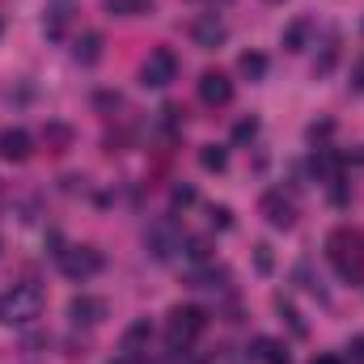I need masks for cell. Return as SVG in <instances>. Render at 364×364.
Segmentation results:
<instances>
[{"label": "cell", "mask_w": 364, "mask_h": 364, "mask_svg": "<svg viewBox=\"0 0 364 364\" xmlns=\"http://www.w3.org/2000/svg\"><path fill=\"white\" fill-rule=\"evenodd\" d=\"M153 339V331H149V322H136L127 335H123V352H132V356H140V343H149Z\"/></svg>", "instance_id": "20"}, {"label": "cell", "mask_w": 364, "mask_h": 364, "mask_svg": "<svg viewBox=\"0 0 364 364\" xmlns=\"http://www.w3.org/2000/svg\"><path fill=\"white\" fill-rule=\"evenodd\" d=\"M267 4H284V0H267Z\"/></svg>", "instance_id": "30"}, {"label": "cell", "mask_w": 364, "mask_h": 364, "mask_svg": "<svg viewBox=\"0 0 364 364\" xmlns=\"http://www.w3.org/2000/svg\"><path fill=\"white\" fill-rule=\"evenodd\" d=\"M68 322H73V326H85V331L102 326V322H106V301H102V296H90V292L73 296V301H68Z\"/></svg>", "instance_id": "7"}, {"label": "cell", "mask_w": 364, "mask_h": 364, "mask_svg": "<svg viewBox=\"0 0 364 364\" xmlns=\"http://www.w3.org/2000/svg\"><path fill=\"white\" fill-rule=\"evenodd\" d=\"M102 4H106V13H114V17H144V13H153L149 0H102Z\"/></svg>", "instance_id": "17"}, {"label": "cell", "mask_w": 364, "mask_h": 364, "mask_svg": "<svg viewBox=\"0 0 364 364\" xmlns=\"http://www.w3.org/2000/svg\"><path fill=\"white\" fill-rule=\"evenodd\" d=\"M102 267H106V259L93 246H68V250H60V272L68 275V279H93Z\"/></svg>", "instance_id": "6"}, {"label": "cell", "mask_w": 364, "mask_h": 364, "mask_svg": "<svg viewBox=\"0 0 364 364\" xmlns=\"http://www.w3.org/2000/svg\"><path fill=\"white\" fill-rule=\"evenodd\" d=\"M199 102H208V106H229V102H233V81H229V73L208 68V73L199 77Z\"/></svg>", "instance_id": "10"}, {"label": "cell", "mask_w": 364, "mask_h": 364, "mask_svg": "<svg viewBox=\"0 0 364 364\" xmlns=\"http://www.w3.org/2000/svg\"><path fill=\"white\" fill-rule=\"evenodd\" d=\"M309 30H314V21H309V17H296V21L279 34L284 51H301V47H305V38H309Z\"/></svg>", "instance_id": "15"}, {"label": "cell", "mask_w": 364, "mask_h": 364, "mask_svg": "<svg viewBox=\"0 0 364 364\" xmlns=\"http://www.w3.org/2000/svg\"><path fill=\"white\" fill-rule=\"evenodd\" d=\"M34 153V140H30V132H21V127H9V132H0V157L4 161H26Z\"/></svg>", "instance_id": "11"}, {"label": "cell", "mask_w": 364, "mask_h": 364, "mask_svg": "<svg viewBox=\"0 0 364 364\" xmlns=\"http://www.w3.org/2000/svg\"><path fill=\"white\" fill-rule=\"evenodd\" d=\"M43 309H47V296L38 284H13L0 296V322L4 326H30L43 318Z\"/></svg>", "instance_id": "2"}, {"label": "cell", "mask_w": 364, "mask_h": 364, "mask_svg": "<svg viewBox=\"0 0 364 364\" xmlns=\"http://www.w3.org/2000/svg\"><path fill=\"white\" fill-rule=\"evenodd\" d=\"M174 199H178V203H191V199H195V191H191V186H178V191H174Z\"/></svg>", "instance_id": "28"}, {"label": "cell", "mask_w": 364, "mask_h": 364, "mask_svg": "<svg viewBox=\"0 0 364 364\" xmlns=\"http://www.w3.org/2000/svg\"><path fill=\"white\" fill-rule=\"evenodd\" d=\"M272 246H259V272H272V255H267Z\"/></svg>", "instance_id": "26"}, {"label": "cell", "mask_w": 364, "mask_h": 364, "mask_svg": "<svg viewBox=\"0 0 364 364\" xmlns=\"http://www.w3.org/2000/svg\"><path fill=\"white\" fill-rule=\"evenodd\" d=\"M174 77H178V55H174L170 47L149 51V60L140 64V85H144V90H166Z\"/></svg>", "instance_id": "5"}, {"label": "cell", "mask_w": 364, "mask_h": 364, "mask_svg": "<svg viewBox=\"0 0 364 364\" xmlns=\"http://www.w3.org/2000/svg\"><path fill=\"white\" fill-rule=\"evenodd\" d=\"M335 60H339V38L331 34L326 47H322V60H314V77H326V73L335 68Z\"/></svg>", "instance_id": "19"}, {"label": "cell", "mask_w": 364, "mask_h": 364, "mask_svg": "<svg viewBox=\"0 0 364 364\" xmlns=\"http://www.w3.org/2000/svg\"><path fill=\"white\" fill-rule=\"evenodd\" d=\"M314 364H343L339 356H314Z\"/></svg>", "instance_id": "29"}, {"label": "cell", "mask_w": 364, "mask_h": 364, "mask_svg": "<svg viewBox=\"0 0 364 364\" xmlns=\"http://www.w3.org/2000/svg\"><path fill=\"white\" fill-rule=\"evenodd\" d=\"M110 364H144V356H132V352H123V356H114Z\"/></svg>", "instance_id": "27"}, {"label": "cell", "mask_w": 364, "mask_h": 364, "mask_svg": "<svg viewBox=\"0 0 364 364\" xmlns=\"http://www.w3.org/2000/svg\"><path fill=\"white\" fill-rule=\"evenodd\" d=\"M203 326H208V314L199 309V305H174L170 314H166V348L182 356V352H191V343L203 335Z\"/></svg>", "instance_id": "3"}, {"label": "cell", "mask_w": 364, "mask_h": 364, "mask_svg": "<svg viewBox=\"0 0 364 364\" xmlns=\"http://www.w3.org/2000/svg\"><path fill=\"white\" fill-rule=\"evenodd\" d=\"M73 13H77V0H51V4H47V21H43L47 38H60V34L68 30Z\"/></svg>", "instance_id": "12"}, {"label": "cell", "mask_w": 364, "mask_h": 364, "mask_svg": "<svg viewBox=\"0 0 364 364\" xmlns=\"http://www.w3.org/2000/svg\"><path fill=\"white\" fill-rule=\"evenodd\" d=\"M326 259H331V267L339 272V279L360 284L364 279V233L352 229V225L331 229V237H326Z\"/></svg>", "instance_id": "1"}, {"label": "cell", "mask_w": 364, "mask_h": 364, "mask_svg": "<svg viewBox=\"0 0 364 364\" xmlns=\"http://www.w3.org/2000/svg\"><path fill=\"white\" fill-rule=\"evenodd\" d=\"M352 90H356V93H364V60L356 64V68H352Z\"/></svg>", "instance_id": "25"}, {"label": "cell", "mask_w": 364, "mask_h": 364, "mask_svg": "<svg viewBox=\"0 0 364 364\" xmlns=\"http://www.w3.org/2000/svg\"><path fill=\"white\" fill-rule=\"evenodd\" d=\"M212 225H220V229H229L233 220H229V208H212Z\"/></svg>", "instance_id": "24"}, {"label": "cell", "mask_w": 364, "mask_h": 364, "mask_svg": "<svg viewBox=\"0 0 364 364\" xmlns=\"http://www.w3.org/2000/svg\"><path fill=\"white\" fill-rule=\"evenodd\" d=\"M250 356H255L259 364H292V360H288V348H284V343H275V339H267V335H263V339H255V352H250Z\"/></svg>", "instance_id": "14"}, {"label": "cell", "mask_w": 364, "mask_h": 364, "mask_svg": "<svg viewBox=\"0 0 364 364\" xmlns=\"http://www.w3.org/2000/svg\"><path fill=\"white\" fill-rule=\"evenodd\" d=\"M191 38H195V47L216 51V47L229 38V26H225L216 13H203V17H195V21H191Z\"/></svg>", "instance_id": "9"}, {"label": "cell", "mask_w": 364, "mask_h": 364, "mask_svg": "<svg viewBox=\"0 0 364 364\" xmlns=\"http://www.w3.org/2000/svg\"><path fill=\"white\" fill-rule=\"evenodd\" d=\"M259 212L267 216L272 229H292V225H296V203H292L284 191H267V195L259 199Z\"/></svg>", "instance_id": "8"}, {"label": "cell", "mask_w": 364, "mask_h": 364, "mask_svg": "<svg viewBox=\"0 0 364 364\" xmlns=\"http://www.w3.org/2000/svg\"><path fill=\"white\" fill-rule=\"evenodd\" d=\"M225 284H229V272L216 267V263H203V267L191 272V288H212V292H216V288H225Z\"/></svg>", "instance_id": "13"}, {"label": "cell", "mask_w": 364, "mask_h": 364, "mask_svg": "<svg viewBox=\"0 0 364 364\" xmlns=\"http://www.w3.org/2000/svg\"><path fill=\"white\" fill-rule=\"evenodd\" d=\"M199 161H203V170H212V174H220V170L229 166V153H225V149H216V144H208V149L199 153Z\"/></svg>", "instance_id": "21"}, {"label": "cell", "mask_w": 364, "mask_h": 364, "mask_svg": "<svg viewBox=\"0 0 364 364\" xmlns=\"http://www.w3.org/2000/svg\"><path fill=\"white\" fill-rule=\"evenodd\" d=\"M237 68H242V77H250V81H263V77H267V55H259V51H246V55L237 60Z\"/></svg>", "instance_id": "18"}, {"label": "cell", "mask_w": 364, "mask_h": 364, "mask_svg": "<svg viewBox=\"0 0 364 364\" xmlns=\"http://www.w3.org/2000/svg\"><path fill=\"white\" fill-rule=\"evenodd\" d=\"M144 246H149V255H153L157 263H170V259H178V255H182L186 233H182V225L174 220V216H161V220H153V225H149Z\"/></svg>", "instance_id": "4"}, {"label": "cell", "mask_w": 364, "mask_h": 364, "mask_svg": "<svg viewBox=\"0 0 364 364\" xmlns=\"http://www.w3.org/2000/svg\"><path fill=\"white\" fill-rule=\"evenodd\" d=\"M255 136H259V123H255V119H242V123L233 127V140H237V144H246V140H255Z\"/></svg>", "instance_id": "23"}, {"label": "cell", "mask_w": 364, "mask_h": 364, "mask_svg": "<svg viewBox=\"0 0 364 364\" xmlns=\"http://www.w3.org/2000/svg\"><path fill=\"white\" fill-rule=\"evenodd\" d=\"M275 305H279V314H284V318H288V326H292V335H296V339H301V335H305V322H301V314H296V309H292V305H288V301H284V296H279V301H275Z\"/></svg>", "instance_id": "22"}, {"label": "cell", "mask_w": 364, "mask_h": 364, "mask_svg": "<svg viewBox=\"0 0 364 364\" xmlns=\"http://www.w3.org/2000/svg\"><path fill=\"white\" fill-rule=\"evenodd\" d=\"M73 55H77L81 64H97V60H102V34H97V30L81 34V38H77V47H73Z\"/></svg>", "instance_id": "16"}]
</instances>
